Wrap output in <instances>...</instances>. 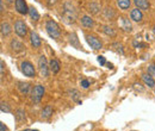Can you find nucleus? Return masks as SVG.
<instances>
[{"label":"nucleus","instance_id":"obj_1","mask_svg":"<svg viewBox=\"0 0 155 131\" xmlns=\"http://www.w3.org/2000/svg\"><path fill=\"white\" fill-rule=\"evenodd\" d=\"M45 29H47L48 35L51 38H54V39H58L60 37V35H61V31H60V28H58V23L55 20H53V19H50V20L47 21Z\"/></svg>","mask_w":155,"mask_h":131},{"label":"nucleus","instance_id":"obj_2","mask_svg":"<svg viewBox=\"0 0 155 131\" xmlns=\"http://www.w3.org/2000/svg\"><path fill=\"white\" fill-rule=\"evenodd\" d=\"M20 69H21V73L28 77H35V75H36L35 67L29 61H23L21 64H20Z\"/></svg>","mask_w":155,"mask_h":131},{"label":"nucleus","instance_id":"obj_3","mask_svg":"<svg viewBox=\"0 0 155 131\" xmlns=\"http://www.w3.org/2000/svg\"><path fill=\"white\" fill-rule=\"evenodd\" d=\"M44 92H45V90L42 85H36L31 91V100L34 103H39L44 95Z\"/></svg>","mask_w":155,"mask_h":131},{"label":"nucleus","instance_id":"obj_4","mask_svg":"<svg viewBox=\"0 0 155 131\" xmlns=\"http://www.w3.org/2000/svg\"><path fill=\"white\" fill-rule=\"evenodd\" d=\"M38 68H39V72L42 76L44 77H48L49 76V70H50V67L48 66V62H47V58L45 56H39L38 58Z\"/></svg>","mask_w":155,"mask_h":131},{"label":"nucleus","instance_id":"obj_5","mask_svg":"<svg viewBox=\"0 0 155 131\" xmlns=\"http://www.w3.org/2000/svg\"><path fill=\"white\" fill-rule=\"evenodd\" d=\"M15 32L19 36V37L24 38L28 34V29H26V24L23 20H17L15 23Z\"/></svg>","mask_w":155,"mask_h":131},{"label":"nucleus","instance_id":"obj_6","mask_svg":"<svg viewBox=\"0 0 155 131\" xmlns=\"http://www.w3.org/2000/svg\"><path fill=\"white\" fill-rule=\"evenodd\" d=\"M64 18L66 19H69V23H73L74 20H75V16H77V13H75V10H74V7L71 5V4H66L64 5Z\"/></svg>","mask_w":155,"mask_h":131},{"label":"nucleus","instance_id":"obj_7","mask_svg":"<svg viewBox=\"0 0 155 131\" xmlns=\"http://www.w3.org/2000/svg\"><path fill=\"white\" fill-rule=\"evenodd\" d=\"M15 7H16V11L19 13L25 16L26 13H29V7H28V4L25 0H16L15 1Z\"/></svg>","mask_w":155,"mask_h":131},{"label":"nucleus","instance_id":"obj_8","mask_svg":"<svg viewBox=\"0 0 155 131\" xmlns=\"http://www.w3.org/2000/svg\"><path fill=\"white\" fill-rule=\"evenodd\" d=\"M86 39H87V43L91 45V48H93L94 50H98V49H101V48H103L101 42H100L97 37L88 35V36H86Z\"/></svg>","mask_w":155,"mask_h":131},{"label":"nucleus","instance_id":"obj_9","mask_svg":"<svg viewBox=\"0 0 155 131\" xmlns=\"http://www.w3.org/2000/svg\"><path fill=\"white\" fill-rule=\"evenodd\" d=\"M142 18H143V15H142V11L140 8H133L131 12H130V19L134 20L136 23H140L142 21Z\"/></svg>","mask_w":155,"mask_h":131},{"label":"nucleus","instance_id":"obj_10","mask_svg":"<svg viewBox=\"0 0 155 131\" xmlns=\"http://www.w3.org/2000/svg\"><path fill=\"white\" fill-rule=\"evenodd\" d=\"M141 79L144 82V85L148 86L149 88H154L155 87V80L153 79V76L150 74H142L141 75Z\"/></svg>","mask_w":155,"mask_h":131},{"label":"nucleus","instance_id":"obj_11","mask_svg":"<svg viewBox=\"0 0 155 131\" xmlns=\"http://www.w3.org/2000/svg\"><path fill=\"white\" fill-rule=\"evenodd\" d=\"M30 42H31V45H32L34 48H39L41 44H42L41 38H39V36L35 31H31V32H30Z\"/></svg>","mask_w":155,"mask_h":131},{"label":"nucleus","instance_id":"obj_12","mask_svg":"<svg viewBox=\"0 0 155 131\" xmlns=\"http://www.w3.org/2000/svg\"><path fill=\"white\" fill-rule=\"evenodd\" d=\"M120 28L124 31H127V32H130L133 30L131 23H130V20L127 18V17H120Z\"/></svg>","mask_w":155,"mask_h":131},{"label":"nucleus","instance_id":"obj_13","mask_svg":"<svg viewBox=\"0 0 155 131\" xmlns=\"http://www.w3.org/2000/svg\"><path fill=\"white\" fill-rule=\"evenodd\" d=\"M80 20H81V25H82L84 28H87V29L92 28V26H93V24H94L93 19L91 18L90 16H82Z\"/></svg>","mask_w":155,"mask_h":131},{"label":"nucleus","instance_id":"obj_14","mask_svg":"<svg viewBox=\"0 0 155 131\" xmlns=\"http://www.w3.org/2000/svg\"><path fill=\"white\" fill-rule=\"evenodd\" d=\"M134 2H135L136 7L140 10H149L150 4L148 0H134Z\"/></svg>","mask_w":155,"mask_h":131},{"label":"nucleus","instance_id":"obj_15","mask_svg":"<svg viewBox=\"0 0 155 131\" xmlns=\"http://www.w3.org/2000/svg\"><path fill=\"white\" fill-rule=\"evenodd\" d=\"M0 31H1V35L2 36H8L12 31L11 26L8 23H1V26H0Z\"/></svg>","mask_w":155,"mask_h":131},{"label":"nucleus","instance_id":"obj_16","mask_svg":"<svg viewBox=\"0 0 155 131\" xmlns=\"http://www.w3.org/2000/svg\"><path fill=\"white\" fill-rule=\"evenodd\" d=\"M51 114H53V107H51L50 105H47V106L42 110V112H41V117H42L43 119H48Z\"/></svg>","mask_w":155,"mask_h":131},{"label":"nucleus","instance_id":"obj_17","mask_svg":"<svg viewBox=\"0 0 155 131\" xmlns=\"http://www.w3.org/2000/svg\"><path fill=\"white\" fill-rule=\"evenodd\" d=\"M49 67H50V70L54 73V74H56L60 72V63L58 62V60H51L50 62H49Z\"/></svg>","mask_w":155,"mask_h":131},{"label":"nucleus","instance_id":"obj_18","mask_svg":"<svg viewBox=\"0 0 155 131\" xmlns=\"http://www.w3.org/2000/svg\"><path fill=\"white\" fill-rule=\"evenodd\" d=\"M18 90L21 94H28L30 91V84L28 82H19L18 84Z\"/></svg>","mask_w":155,"mask_h":131},{"label":"nucleus","instance_id":"obj_19","mask_svg":"<svg viewBox=\"0 0 155 131\" xmlns=\"http://www.w3.org/2000/svg\"><path fill=\"white\" fill-rule=\"evenodd\" d=\"M117 5L120 10H128L131 5V0H117Z\"/></svg>","mask_w":155,"mask_h":131},{"label":"nucleus","instance_id":"obj_20","mask_svg":"<svg viewBox=\"0 0 155 131\" xmlns=\"http://www.w3.org/2000/svg\"><path fill=\"white\" fill-rule=\"evenodd\" d=\"M11 48H12L15 51H21V50L24 49V45H23L20 42H18L17 39H12V41H11Z\"/></svg>","mask_w":155,"mask_h":131},{"label":"nucleus","instance_id":"obj_21","mask_svg":"<svg viewBox=\"0 0 155 131\" xmlns=\"http://www.w3.org/2000/svg\"><path fill=\"white\" fill-rule=\"evenodd\" d=\"M29 15H30V17H31V19H32V20H35V21L39 20L38 11H37V10H36L34 6H30V7H29Z\"/></svg>","mask_w":155,"mask_h":131},{"label":"nucleus","instance_id":"obj_22","mask_svg":"<svg viewBox=\"0 0 155 131\" xmlns=\"http://www.w3.org/2000/svg\"><path fill=\"white\" fill-rule=\"evenodd\" d=\"M88 11L92 15H98L100 12V5L97 4V2H91L90 6H88Z\"/></svg>","mask_w":155,"mask_h":131},{"label":"nucleus","instance_id":"obj_23","mask_svg":"<svg viewBox=\"0 0 155 131\" xmlns=\"http://www.w3.org/2000/svg\"><path fill=\"white\" fill-rule=\"evenodd\" d=\"M103 32H104L106 36H110V37H116V31H115L112 28L107 26V25H104V26H103Z\"/></svg>","mask_w":155,"mask_h":131},{"label":"nucleus","instance_id":"obj_24","mask_svg":"<svg viewBox=\"0 0 155 131\" xmlns=\"http://www.w3.org/2000/svg\"><path fill=\"white\" fill-rule=\"evenodd\" d=\"M104 16H105L106 19H112L116 15H115V12H114V10L111 7H106L104 10Z\"/></svg>","mask_w":155,"mask_h":131},{"label":"nucleus","instance_id":"obj_25","mask_svg":"<svg viewBox=\"0 0 155 131\" xmlns=\"http://www.w3.org/2000/svg\"><path fill=\"white\" fill-rule=\"evenodd\" d=\"M16 119L18 120V122H24L25 120V112L23 111V110H17V112H16Z\"/></svg>","mask_w":155,"mask_h":131},{"label":"nucleus","instance_id":"obj_26","mask_svg":"<svg viewBox=\"0 0 155 131\" xmlns=\"http://www.w3.org/2000/svg\"><path fill=\"white\" fill-rule=\"evenodd\" d=\"M69 94H71V97H72V99H73L74 101H77L78 104H80V103H81V101H80V100L78 99L80 94H79V92H78L77 90H72V91H69Z\"/></svg>","mask_w":155,"mask_h":131},{"label":"nucleus","instance_id":"obj_27","mask_svg":"<svg viewBox=\"0 0 155 131\" xmlns=\"http://www.w3.org/2000/svg\"><path fill=\"white\" fill-rule=\"evenodd\" d=\"M0 109H1V112H11V109H10V107H8V105H7V104H5V103H1Z\"/></svg>","mask_w":155,"mask_h":131},{"label":"nucleus","instance_id":"obj_28","mask_svg":"<svg viewBox=\"0 0 155 131\" xmlns=\"http://www.w3.org/2000/svg\"><path fill=\"white\" fill-rule=\"evenodd\" d=\"M148 74L155 75V64H150V66L148 67Z\"/></svg>","mask_w":155,"mask_h":131},{"label":"nucleus","instance_id":"obj_29","mask_svg":"<svg viewBox=\"0 0 155 131\" xmlns=\"http://www.w3.org/2000/svg\"><path fill=\"white\" fill-rule=\"evenodd\" d=\"M81 86H82V88H88L90 87V81L88 80H82L81 81Z\"/></svg>","mask_w":155,"mask_h":131},{"label":"nucleus","instance_id":"obj_30","mask_svg":"<svg viewBox=\"0 0 155 131\" xmlns=\"http://www.w3.org/2000/svg\"><path fill=\"white\" fill-rule=\"evenodd\" d=\"M98 62H99L101 66L106 64V60H105V57L104 56H98Z\"/></svg>","mask_w":155,"mask_h":131},{"label":"nucleus","instance_id":"obj_31","mask_svg":"<svg viewBox=\"0 0 155 131\" xmlns=\"http://www.w3.org/2000/svg\"><path fill=\"white\" fill-rule=\"evenodd\" d=\"M0 130H1V131H6V128H5L4 123H0Z\"/></svg>","mask_w":155,"mask_h":131},{"label":"nucleus","instance_id":"obj_32","mask_svg":"<svg viewBox=\"0 0 155 131\" xmlns=\"http://www.w3.org/2000/svg\"><path fill=\"white\" fill-rule=\"evenodd\" d=\"M0 7H1V10H0V11H1V12H4V2H2V0L0 1Z\"/></svg>","mask_w":155,"mask_h":131},{"label":"nucleus","instance_id":"obj_33","mask_svg":"<svg viewBox=\"0 0 155 131\" xmlns=\"http://www.w3.org/2000/svg\"><path fill=\"white\" fill-rule=\"evenodd\" d=\"M153 32L155 34V25H154V28H153Z\"/></svg>","mask_w":155,"mask_h":131}]
</instances>
